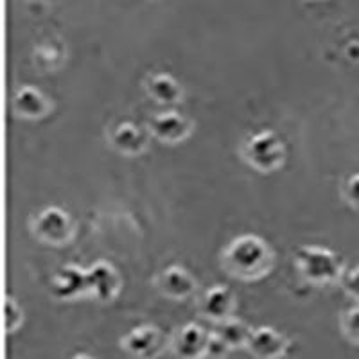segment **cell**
<instances>
[{"label": "cell", "mask_w": 359, "mask_h": 359, "mask_svg": "<svg viewBox=\"0 0 359 359\" xmlns=\"http://www.w3.org/2000/svg\"><path fill=\"white\" fill-rule=\"evenodd\" d=\"M248 347L259 359H277L286 348V339L271 329H259L248 338Z\"/></svg>", "instance_id": "obj_10"}, {"label": "cell", "mask_w": 359, "mask_h": 359, "mask_svg": "<svg viewBox=\"0 0 359 359\" xmlns=\"http://www.w3.org/2000/svg\"><path fill=\"white\" fill-rule=\"evenodd\" d=\"M250 334L248 329L243 325L241 322L237 320H226L223 322V334H221V343H226V345H243V343L248 341Z\"/></svg>", "instance_id": "obj_16"}, {"label": "cell", "mask_w": 359, "mask_h": 359, "mask_svg": "<svg viewBox=\"0 0 359 359\" xmlns=\"http://www.w3.org/2000/svg\"><path fill=\"white\" fill-rule=\"evenodd\" d=\"M175 351L180 358L184 359H198L208 351V339L205 338L203 331L196 325H187L184 331L178 334L175 343Z\"/></svg>", "instance_id": "obj_13"}, {"label": "cell", "mask_w": 359, "mask_h": 359, "mask_svg": "<svg viewBox=\"0 0 359 359\" xmlns=\"http://www.w3.org/2000/svg\"><path fill=\"white\" fill-rule=\"evenodd\" d=\"M245 162L261 172H271L284 162V144L273 131H261L243 144Z\"/></svg>", "instance_id": "obj_2"}, {"label": "cell", "mask_w": 359, "mask_h": 359, "mask_svg": "<svg viewBox=\"0 0 359 359\" xmlns=\"http://www.w3.org/2000/svg\"><path fill=\"white\" fill-rule=\"evenodd\" d=\"M223 266L241 280H259L273 266V253L257 236H241L224 250Z\"/></svg>", "instance_id": "obj_1"}, {"label": "cell", "mask_w": 359, "mask_h": 359, "mask_svg": "<svg viewBox=\"0 0 359 359\" xmlns=\"http://www.w3.org/2000/svg\"><path fill=\"white\" fill-rule=\"evenodd\" d=\"M233 306H236V298L226 286H214L207 290L200 302L201 314L221 323L232 320Z\"/></svg>", "instance_id": "obj_6"}, {"label": "cell", "mask_w": 359, "mask_h": 359, "mask_svg": "<svg viewBox=\"0 0 359 359\" xmlns=\"http://www.w3.org/2000/svg\"><path fill=\"white\" fill-rule=\"evenodd\" d=\"M110 142L118 153H124V155H137V153L146 149L147 135L144 133L139 126H135V124L123 123L111 131Z\"/></svg>", "instance_id": "obj_9"}, {"label": "cell", "mask_w": 359, "mask_h": 359, "mask_svg": "<svg viewBox=\"0 0 359 359\" xmlns=\"http://www.w3.org/2000/svg\"><path fill=\"white\" fill-rule=\"evenodd\" d=\"M158 286L163 293L172 298H185L196 290V282L180 266H171L160 275Z\"/></svg>", "instance_id": "obj_12"}, {"label": "cell", "mask_w": 359, "mask_h": 359, "mask_svg": "<svg viewBox=\"0 0 359 359\" xmlns=\"http://www.w3.org/2000/svg\"><path fill=\"white\" fill-rule=\"evenodd\" d=\"M13 108H15V114L27 121L41 118L50 110L49 101L43 97V94L38 88H31V86L20 88V92L13 99Z\"/></svg>", "instance_id": "obj_8"}, {"label": "cell", "mask_w": 359, "mask_h": 359, "mask_svg": "<svg viewBox=\"0 0 359 359\" xmlns=\"http://www.w3.org/2000/svg\"><path fill=\"white\" fill-rule=\"evenodd\" d=\"M53 291L60 298H76L88 291V277L81 269L67 266L57 275H54Z\"/></svg>", "instance_id": "obj_11"}, {"label": "cell", "mask_w": 359, "mask_h": 359, "mask_svg": "<svg viewBox=\"0 0 359 359\" xmlns=\"http://www.w3.org/2000/svg\"><path fill=\"white\" fill-rule=\"evenodd\" d=\"M146 92L158 104H175L182 97V86L176 85L169 76H155L146 83Z\"/></svg>", "instance_id": "obj_15"}, {"label": "cell", "mask_w": 359, "mask_h": 359, "mask_svg": "<svg viewBox=\"0 0 359 359\" xmlns=\"http://www.w3.org/2000/svg\"><path fill=\"white\" fill-rule=\"evenodd\" d=\"M124 343L128 352H131L135 358H153V352L158 348V332L153 327H142L139 331L131 332Z\"/></svg>", "instance_id": "obj_14"}, {"label": "cell", "mask_w": 359, "mask_h": 359, "mask_svg": "<svg viewBox=\"0 0 359 359\" xmlns=\"http://www.w3.org/2000/svg\"><path fill=\"white\" fill-rule=\"evenodd\" d=\"M86 277H88V293L97 298L99 302H108L117 297L118 290H121V278L114 266H110L108 262H97L86 273Z\"/></svg>", "instance_id": "obj_5"}, {"label": "cell", "mask_w": 359, "mask_h": 359, "mask_svg": "<svg viewBox=\"0 0 359 359\" xmlns=\"http://www.w3.org/2000/svg\"><path fill=\"white\" fill-rule=\"evenodd\" d=\"M31 229L38 239L53 246L67 243L74 232L70 216L57 207L45 208L43 212L38 214L31 223Z\"/></svg>", "instance_id": "obj_4"}, {"label": "cell", "mask_w": 359, "mask_h": 359, "mask_svg": "<svg viewBox=\"0 0 359 359\" xmlns=\"http://www.w3.org/2000/svg\"><path fill=\"white\" fill-rule=\"evenodd\" d=\"M76 359H88V358H86V355H78V358H76Z\"/></svg>", "instance_id": "obj_17"}, {"label": "cell", "mask_w": 359, "mask_h": 359, "mask_svg": "<svg viewBox=\"0 0 359 359\" xmlns=\"http://www.w3.org/2000/svg\"><path fill=\"white\" fill-rule=\"evenodd\" d=\"M149 130L156 139L165 144H176L180 140L187 139L191 135L192 124L189 123L184 115L178 114H160L153 117L149 123Z\"/></svg>", "instance_id": "obj_7"}, {"label": "cell", "mask_w": 359, "mask_h": 359, "mask_svg": "<svg viewBox=\"0 0 359 359\" xmlns=\"http://www.w3.org/2000/svg\"><path fill=\"white\" fill-rule=\"evenodd\" d=\"M298 271L313 284H331L339 277L338 259L332 252L322 246H304L294 259Z\"/></svg>", "instance_id": "obj_3"}]
</instances>
